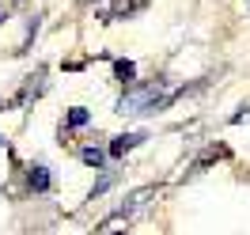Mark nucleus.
Returning a JSON list of instances; mask_svg holds the SVG:
<instances>
[{
    "mask_svg": "<svg viewBox=\"0 0 250 235\" xmlns=\"http://www.w3.org/2000/svg\"><path fill=\"white\" fill-rule=\"evenodd\" d=\"M114 76L122 80L125 87H133V84H137V80H133V76H137V64H133V61H114Z\"/></svg>",
    "mask_w": 250,
    "mask_h": 235,
    "instance_id": "obj_5",
    "label": "nucleus"
},
{
    "mask_svg": "<svg viewBox=\"0 0 250 235\" xmlns=\"http://www.w3.org/2000/svg\"><path fill=\"white\" fill-rule=\"evenodd\" d=\"M247 4H250V0H247Z\"/></svg>",
    "mask_w": 250,
    "mask_h": 235,
    "instance_id": "obj_10",
    "label": "nucleus"
},
{
    "mask_svg": "<svg viewBox=\"0 0 250 235\" xmlns=\"http://www.w3.org/2000/svg\"><path fill=\"white\" fill-rule=\"evenodd\" d=\"M80 159H83V163H91V167H103L106 152H103V148H83V152H80Z\"/></svg>",
    "mask_w": 250,
    "mask_h": 235,
    "instance_id": "obj_6",
    "label": "nucleus"
},
{
    "mask_svg": "<svg viewBox=\"0 0 250 235\" xmlns=\"http://www.w3.org/2000/svg\"><path fill=\"white\" fill-rule=\"evenodd\" d=\"M141 141H144V133H125V137H114V141H110V156H114V159L125 156L129 148H137Z\"/></svg>",
    "mask_w": 250,
    "mask_h": 235,
    "instance_id": "obj_4",
    "label": "nucleus"
},
{
    "mask_svg": "<svg viewBox=\"0 0 250 235\" xmlns=\"http://www.w3.org/2000/svg\"><path fill=\"white\" fill-rule=\"evenodd\" d=\"M110 182H114V174H103V178H99V182H95V190H91V197H99V193H103V190H106Z\"/></svg>",
    "mask_w": 250,
    "mask_h": 235,
    "instance_id": "obj_8",
    "label": "nucleus"
},
{
    "mask_svg": "<svg viewBox=\"0 0 250 235\" xmlns=\"http://www.w3.org/2000/svg\"><path fill=\"white\" fill-rule=\"evenodd\" d=\"M87 118H91V114H87V110H83V107H72V110H68V126H72V129L87 126Z\"/></svg>",
    "mask_w": 250,
    "mask_h": 235,
    "instance_id": "obj_7",
    "label": "nucleus"
},
{
    "mask_svg": "<svg viewBox=\"0 0 250 235\" xmlns=\"http://www.w3.org/2000/svg\"><path fill=\"white\" fill-rule=\"evenodd\" d=\"M156 193H159L156 186H141V190H133V193H125V201L114 209V216H110V220H133V216H141L144 209L152 205Z\"/></svg>",
    "mask_w": 250,
    "mask_h": 235,
    "instance_id": "obj_2",
    "label": "nucleus"
},
{
    "mask_svg": "<svg viewBox=\"0 0 250 235\" xmlns=\"http://www.w3.org/2000/svg\"><path fill=\"white\" fill-rule=\"evenodd\" d=\"M27 182H31V190H34V193H46V190L53 186V178H49V167H42V163L27 167Z\"/></svg>",
    "mask_w": 250,
    "mask_h": 235,
    "instance_id": "obj_3",
    "label": "nucleus"
},
{
    "mask_svg": "<svg viewBox=\"0 0 250 235\" xmlns=\"http://www.w3.org/2000/svg\"><path fill=\"white\" fill-rule=\"evenodd\" d=\"M243 122H250V107L243 110V114H235V118H231V126H243Z\"/></svg>",
    "mask_w": 250,
    "mask_h": 235,
    "instance_id": "obj_9",
    "label": "nucleus"
},
{
    "mask_svg": "<svg viewBox=\"0 0 250 235\" xmlns=\"http://www.w3.org/2000/svg\"><path fill=\"white\" fill-rule=\"evenodd\" d=\"M171 99H174V91L163 84V80H156V84H141V87L133 84V87L122 95L118 114H152V110H163Z\"/></svg>",
    "mask_w": 250,
    "mask_h": 235,
    "instance_id": "obj_1",
    "label": "nucleus"
}]
</instances>
